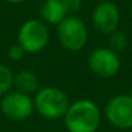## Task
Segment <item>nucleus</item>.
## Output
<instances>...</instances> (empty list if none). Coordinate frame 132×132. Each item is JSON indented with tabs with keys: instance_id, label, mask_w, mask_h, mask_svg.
<instances>
[{
	"instance_id": "nucleus-1",
	"label": "nucleus",
	"mask_w": 132,
	"mask_h": 132,
	"mask_svg": "<svg viewBox=\"0 0 132 132\" xmlns=\"http://www.w3.org/2000/svg\"><path fill=\"white\" fill-rule=\"evenodd\" d=\"M68 132H96L101 123V110L88 98H80L70 104L63 117Z\"/></svg>"
},
{
	"instance_id": "nucleus-2",
	"label": "nucleus",
	"mask_w": 132,
	"mask_h": 132,
	"mask_svg": "<svg viewBox=\"0 0 132 132\" xmlns=\"http://www.w3.org/2000/svg\"><path fill=\"white\" fill-rule=\"evenodd\" d=\"M34 109L45 119L63 118L70 106L69 96L58 87H44L34 95Z\"/></svg>"
},
{
	"instance_id": "nucleus-3",
	"label": "nucleus",
	"mask_w": 132,
	"mask_h": 132,
	"mask_svg": "<svg viewBox=\"0 0 132 132\" xmlns=\"http://www.w3.org/2000/svg\"><path fill=\"white\" fill-rule=\"evenodd\" d=\"M57 36L61 45L70 52L82 51L88 40V30L86 23L77 16H66L57 25Z\"/></svg>"
},
{
	"instance_id": "nucleus-4",
	"label": "nucleus",
	"mask_w": 132,
	"mask_h": 132,
	"mask_svg": "<svg viewBox=\"0 0 132 132\" xmlns=\"http://www.w3.org/2000/svg\"><path fill=\"white\" fill-rule=\"evenodd\" d=\"M49 42V31L47 25L40 20H29L18 30L17 44L26 53L36 54L42 52Z\"/></svg>"
},
{
	"instance_id": "nucleus-5",
	"label": "nucleus",
	"mask_w": 132,
	"mask_h": 132,
	"mask_svg": "<svg viewBox=\"0 0 132 132\" xmlns=\"http://www.w3.org/2000/svg\"><path fill=\"white\" fill-rule=\"evenodd\" d=\"M120 57L109 47H100L88 56V69L98 78L109 79L115 77L120 70Z\"/></svg>"
},
{
	"instance_id": "nucleus-6",
	"label": "nucleus",
	"mask_w": 132,
	"mask_h": 132,
	"mask_svg": "<svg viewBox=\"0 0 132 132\" xmlns=\"http://www.w3.org/2000/svg\"><path fill=\"white\" fill-rule=\"evenodd\" d=\"M106 120L118 129L132 128V97L129 95H117L111 97L104 110Z\"/></svg>"
},
{
	"instance_id": "nucleus-7",
	"label": "nucleus",
	"mask_w": 132,
	"mask_h": 132,
	"mask_svg": "<svg viewBox=\"0 0 132 132\" xmlns=\"http://www.w3.org/2000/svg\"><path fill=\"white\" fill-rule=\"evenodd\" d=\"M2 113L12 120H26L34 113V100L31 96L18 91H11L4 95L0 101Z\"/></svg>"
},
{
	"instance_id": "nucleus-8",
	"label": "nucleus",
	"mask_w": 132,
	"mask_h": 132,
	"mask_svg": "<svg viewBox=\"0 0 132 132\" xmlns=\"http://www.w3.org/2000/svg\"><path fill=\"white\" fill-rule=\"evenodd\" d=\"M119 20H120L119 9L110 0L98 3L92 13L93 27L100 34H105V35H110L118 30Z\"/></svg>"
},
{
	"instance_id": "nucleus-9",
	"label": "nucleus",
	"mask_w": 132,
	"mask_h": 132,
	"mask_svg": "<svg viewBox=\"0 0 132 132\" xmlns=\"http://www.w3.org/2000/svg\"><path fill=\"white\" fill-rule=\"evenodd\" d=\"M40 16L44 23L60 25L68 14L62 7L61 0H45L40 7Z\"/></svg>"
},
{
	"instance_id": "nucleus-10",
	"label": "nucleus",
	"mask_w": 132,
	"mask_h": 132,
	"mask_svg": "<svg viewBox=\"0 0 132 132\" xmlns=\"http://www.w3.org/2000/svg\"><path fill=\"white\" fill-rule=\"evenodd\" d=\"M14 87L16 91L31 96L35 95L39 88V79L36 74L31 70H21L17 74H14Z\"/></svg>"
},
{
	"instance_id": "nucleus-11",
	"label": "nucleus",
	"mask_w": 132,
	"mask_h": 132,
	"mask_svg": "<svg viewBox=\"0 0 132 132\" xmlns=\"http://www.w3.org/2000/svg\"><path fill=\"white\" fill-rule=\"evenodd\" d=\"M14 87V73L9 66L0 63V96H4Z\"/></svg>"
},
{
	"instance_id": "nucleus-12",
	"label": "nucleus",
	"mask_w": 132,
	"mask_h": 132,
	"mask_svg": "<svg viewBox=\"0 0 132 132\" xmlns=\"http://www.w3.org/2000/svg\"><path fill=\"white\" fill-rule=\"evenodd\" d=\"M127 47H128V38L124 32L117 30L109 35V48L115 53L119 54L120 52H124Z\"/></svg>"
},
{
	"instance_id": "nucleus-13",
	"label": "nucleus",
	"mask_w": 132,
	"mask_h": 132,
	"mask_svg": "<svg viewBox=\"0 0 132 132\" xmlns=\"http://www.w3.org/2000/svg\"><path fill=\"white\" fill-rule=\"evenodd\" d=\"M62 7L66 12L68 16H74V13L79 12V9L82 8L83 0H61Z\"/></svg>"
},
{
	"instance_id": "nucleus-14",
	"label": "nucleus",
	"mask_w": 132,
	"mask_h": 132,
	"mask_svg": "<svg viewBox=\"0 0 132 132\" xmlns=\"http://www.w3.org/2000/svg\"><path fill=\"white\" fill-rule=\"evenodd\" d=\"M7 54H8V58L9 60H12L13 62H18V61H21L26 56V52L23 51V48L20 44H14V45H12L8 49V53Z\"/></svg>"
},
{
	"instance_id": "nucleus-15",
	"label": "nucleus",
	"mask_w": 132,
	"mask_h": 132,
	"mask_svg": "<svg viewBox=\"0 0 132 132\" xmlns=\"http://www.w3.org/2000/svg\"><path fill=\"white\" fill-rule=\"evenodd\" d=\"M5 2H8V3H11V4H20V3L25 2V0H5Z\"/></svg>"
},
{
	"instance_id": "nucleus-16",
	"label": "nucleus",
	"mask_w": 132,
	"mask_h": 132,
	"mask_svg": "<svg viewBox=\"0 0 132 132\" xmlns=\"http://www.w3.org/2000/svg\"><path fill=\"white\" fill-rule=\"evenodd\" d=\"M96 2H98V3H104V2H109V0H96Z\"/></svg>"
},
{
	"instance_id": "nucleus-17",
	"label": "nucleus",
	"mask_w": 132,
	"mask_h": 132,
	"mask_svg": "<svg viewBox=\"0 0 132 132\" xmlns=\"http://www.w3.org/2000/svg\"><path fill=\"white\" fill-rule=\"evenodd\" d=\"M129 96L132 97V86H131V89H129Z\"/></svg>"
},
{
	"instance_id": "nucleus-18",
	"label": "nucleus",
	"mask_w": 132,
	"mask_h": 132,
	"mask_svg": "<svg viewBox=\"0 0 132 132\" xmlns=\"http://www.w3.org/2000/svg\"><path fill=\"white\" fill-rule=\"evenodd\" d=\"M131 17H132V7H131Z\"/></svg>"
},
{
	"instance_id": "nucleus-19",
	"label": "nucleus",
	"mask_w": 132,
	"mask_h": 132,
	"mask_svg": "<svg viewBox=\"0 0 132 132\" xmlns=\"http://www.w3.org/2000/svg\"><path fill=\"white\" fill-rule=\"evenodd\" d=\"M43 2H45V0H43Z\"/></svg>"
}]
</instances>
